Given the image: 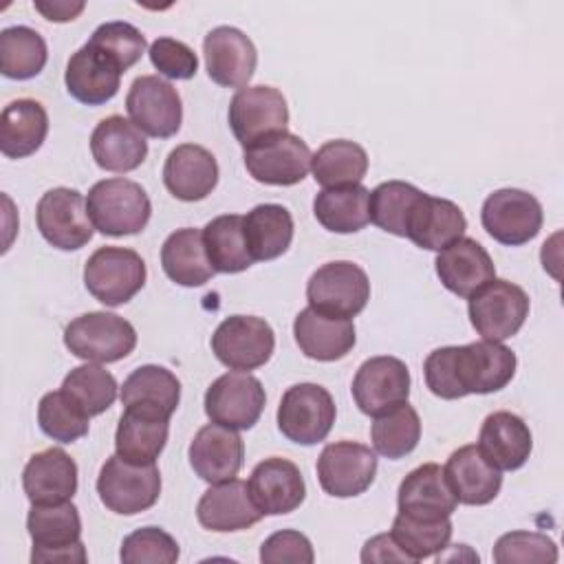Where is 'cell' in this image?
<instances>
[{
    "label": "cell",
    "instance_id": "cell-19",
    "mask_svg": "<svg viewBox=\"0 0 564 564\" xmlns=\"http://www.w3.org/2000/svg\"><path fill=\"white\" fill-rule=\"evenodd\" d=\"M205 66L212 82L225 88H247L256 73L258 51L236 26H216L203 40Z\"/></svg>",
    "mask_w": 564,
    "mask_h": 564
},
{
    "label": "cell",
    "instance_id": "cell-18",
    "mask_svg": "<svg viewBox=\"0 0 564 564\" xmlns=\"http://www.w3.org/2000/svg\"><path fill=\"white\" fill-rule=\"evenodd\" d=\"M352 399L368 416H379L410 397V370L390 355L366 359L352 379Z\"/></svg>",
    "mask_w": 564,
    "mask_h": 564
},
{
    "label": "cell",
    "instance_id": "cell-7",
    "mask_svg": "<svg viewBox=\"0 0 564 564\" xmlns=\"http://www.w3.org/2000/svg\"><path fill=\"white\" fill-rule=\"evenodd\" d=\"M306 300L311 308L324 315L350 319L366 308L370 280L366 271L350 260L326 262L308 278Z\"/></svg>",
    "mask_w": 564,
    "mask_h": 564
},
{
    "label": "cell",
    "instance_id": "cell-28",
    "mask_svg": "<svg viewBox=\"0 0 564 564\" xmlns=\"http://www.w3.org/2000/svg\"><path fill=\"white\" fill-rule=\"evenodd\" d=\"M90 152L95 163L108 172H132L148 156L143 132L126 117L110 115L101 119L90 134Z\"/></svg>",
    "mask_w": 564,
    "mask_h": 564
},
{
    "label": "cell",
    "instance_id": "cell-4",
    "mask_svg": "<svg viewBox=\"0 0 564 564\" xmlns=\"http://www.w3.org/2000/svg\"><path fill=\"white\" fill-rule=\"evenodd\" d=\"M97 494L112 513H141L154 507L161 496L159 467L154 463H130L115 454L99 469Z\"/></svg>",
    "mask_w": 564,
    "mask_h": 564
},
{
    "label": "cell",
    "instance_id": "cell-43",
    "mask_svg": "<svg viewBox=\"0 0 564 564\" xmlns=\"http://www.w3.org/2000/svg\"><path fill=\"white\" fill-rule=\"evenodd\" d=\"M59 390L90 419L106 412L115 403L119 386L106 368L88 361L73 368L64 377Z\"/></svg>",
    "mask_w": 564,
    "mask_h": 564
},
{
    "label": "cell",
    "instance_id": "cell-2",
    "mask_svg": "<svg viewBox=\"0 0 564 564\" xmlns=\"http://www.w3.org/2000/svg\"><path fill=\"white\" fill-rule=\"evenodd\" d=\"M93 227L104 236H132L145 229L152 203L145 189L130 178L97 181L86 196Z\"/></svg>",
    "mask_w": 564,
    "mask_h": 564
},
{
    "label": "cell",
    "instance_id": "cell-6",
    "mask_svg": "<svg viewBox=\"0 0 564 564\" xmlns=\"http://www.w3.org/2000/svg\"><path fill=\"white\" fill-rule=\"evenodd\" d=\"M145 275L143 258L128 247H99L84 267L88 293L106 306L130 302L143 289Z\"/></svg>",
    "mask_w": 564,
    "mask_h": 564
},
{
    "label": "cell",
    "instance_id": "cell-36",
    "mask_svg": "<svg viewBox=\"0 0 564 564\" xmlns=\"http://www.w3.org/2000/svg\"><path fill=\"white\" fill-rule=\"evenodd\" d=\"M242 231L253 262L280 258L293 240V216L284 205L262 203L242 216Z\"/></svg>",
    "mask_w": 564,
    "mask_h": 564
},
{
    "label": "cell",
    "instance_id": "cell-5",
    "mask_svg": "<svg viewBox=\"0 0 564 564\" xmlns=\"http://www.w3.org/2000/svg\"><path fill=\"white\" fill-rule=\"evenodd\" d=\"M64 344L84 361L112 364L134 350L137 330L128 319L115 313L93 311L75 317L64 328Z\"/></svg>",
    "mask_w": 564,
    "mask_h": 564
},
{
    "label": "cell",
    "instance_id": "cell-33",
    "mask_svg": "<svg viewBox=\"0 0 564 564\" xmlns=\"http://www.w3.org/2000/svg\"><path fill=\"white\" fill-rule=\"evenodd\" d=\"M167 432L170 416L145 408H126L115 432V449L130 463H154L167 443Z\"/></svg>",
    "mask_w": 564,
    "mask_h": 564
},
{
    "label": "cell",
    "instance_id": "cell-23",
    "mask_svg": "<svg viewBox=\"0 0 564 564\" xmlns=\"http://www.w3.org/2000/svg\"><path fill=\"white\" fill-rule=\"evenodd\" d=\"M434 267L443 286L465 300L496 278V264L487 249L465 236L441 249Z\"/></svg>",
    "mask_w": 564,
    "mask_h": 564
},
{
    "label": "cell",
    "instance_id": "cell-8",
    "mask_svg": "<svg viewBox=\"0 0 564 564\" xmlns=\"http://www.w3.org/2000/svg\"><path fill=\"white\" fill-rule=\"evenodd\" d=\"M469 300V319L476 333L489 341L513 337L529 317V295L522 286L494 278Z\"/></svg>",
    "mask_w": 564,
    "mask_h": 564
},
{
    "label": "cell",
    "instance_id": "cell-49",
    "mask_svg": "<svg viewBox=\"0 0 564 564\" xmlns=\"http://www.w3.org/2000/svg\"><path fill=\"white\" fill-rule=\"evenodd\" d=\"M181 555L178 542L161 527H143L123 538L119 557L126 564H174Z\"/></svg>",
    "mask_w": 564,
    "mask_h": 564
},
{
    "label": "cell",
    "instance_id": "cell-12",
    "mask_svg": "<svg viewBox=\"0 0 564 564\" xmlns=\"http://www.w3.org/2000/svg\"><path fill=\"white\" fill-rule=\"evenodd\" d=\"M273 348V328L256 315H231L212 335V352L229 370H256L271 359Z\"/></svg>",
    "mask_w": 564,
    "mask_h": 564
},
{
    "label": "cell",
    "instance_id": "cell-27",
    "mask_svg": "<svg viewBox=\"0 0 564 564\" xmlns=\"http://www.w3.org/2000/svg\"><path fill=\"white\" fill-rule=\"evenodd\" d=\"M22 487L31 505L66 502L77 491V465L62 447H48L29 458Z\"/></svg>",
    "mask_w": 564,
    "mask_h": 564
},
{
    "label": "cell",
    "instance_id": "cell-21",
    "mask_svg": "<svg viewBox=\"0 0 564 564\" xmlns=\"http://www.w3.org/2000/svg\"><path fill=\"white\" fill-rule=\"evenodd\" d=\"M262 511L256 507L249 487L240 478L214 482L196 505V518L200 527L216 533L245 531L262 520Z\"/></svg>",
    "mask_w": 564,
    "mask_h": 564
},
{
    "label": "cell",
    "instance_id": "cell-13",
    "mask_svg": "<svg viewBox=\"0 0 564 564\" xmlns=\"http://www.w3.org/2000/svg\"><path fill=\"white\" fill-rule=\"evenodd\" d=\"M35 223L42 238L62 251H75L90 242L93 220L86 198L70 187H53L37 200Z\"/></svg>",
    "mask_w": 564,
    "mask_h": 564
},
{
    "label": "cell",
    "instance_id": "cell-32",
    "mask_svg": "<svg viewBox=\"0 0 564 564\" xmlns=\"http://www.w3.org/2000/svg\"><path fill=\"white\" fill-rule=\"evenodd\" d=\"M66 90L73 99L86 106H101L110 101L121 84V70L88 42L77 48L64 73Z\"/></svg>",
    "mask_w": 564,
    "mask_h": 564
},
{
    "label": "cell",
    "instance_id": "cell-44",
    "mask_svg": "<svg viewBox=\"0 0 564 564\" xmlns=\"http://www.w3.org/2000/svg\"><path fill=\"white\" fill-rule=\"evenodd\" d=\"M423 192L405 181H386L370 192L368 214L379 229L405 238L408 216Z\"/></svg>",
    "mask_w": 564,
    "mask_h": 564
},
{
    "label": "cell",
    "instance_id": "cell-1",
    "mask_svg": "<svg viewBox=\"0 0 564 564\" xmlns=\"http://www.w3.org/2000/svg\"><path fill=\"white\" fill-rule=\"evenodd\" d=\"M516 366L518 359L511 348L502 341L480 339L432 350L423 364V375L434 397L454 401L502 390L513 379Z\"/></svg>",
    "mask_w": 564,
    "mask_h": 564
},
{
    "label": "cell",
    "instance_id": "cell-46",
    "mask_svg": "<svg viewBox=\"0 0 564 564\" xmlns=\"http://www.w3.org/2000/svg\"><path fill=\"white\" fill-rule=\"evenodd\" d=\"M37 423L53 441L73 443L88 434L90 419L62 390H55L40 399Z\"/></svg>",
    "mask_w": 564,
    "mask_h": 564
},
{
    "label": "cell",
    "instance_id": "cell-41",
    "mask_svg": "<svg viewBox=\"0 0 564 564\" xmlns=\"http://www.w3.org/2000/svg\"><path fill=\"white\" fill-rule=\"evenodd\" d=\"M44 37L31 26H7L0 33V70L9 79H31L46 66Z\"/></svg>",
    "mask_w": 564,
    "mask_h": 564
},
{
    "label": "cell",
    "instance_id": "cell-29",
    "mask_svg": "<svg viewBox=\"0 0 564 564\" xmlns=\"http://www.w3.org/2000/svg\"><path fill=\"white\" fill-rule=\"evenodd\" d=\"M467 220L456 203L423 192L408 216L405 238L421 249L441 251L454 240L463 238Z\"/></svg>",
    "mask_w": 564,
    "mask_h": 564
},
{
    "label": "cell",
    "instance_id": "cell-24",
    "mask_svg": "<svg viewBox=\"0 0 564 564\" xmlns=\"http://www.w3.org/2000/svg\"><path fill=\"white\" fill-rule=\"evenodd\" d=\"M397 505L399 513L419 520H441L456 511L458 500L445 478L443 467L436 463H425L401 480Z\"/></svg>",
    "mask_w": 564,
    "mask_h": 564
},
{
    "label": "cell",
    "instance_id": "cell-45",
    "mask_svg": "<svg viewBox=\"0 0 564 564\" xmlns=\"http://www.w3.org/2000/svg\"><path fill=\"white\" fill-rule=\"evenodd\" d=\"M390 535L399 549L412 557V562H421L423 557H432L447 549L452 538V522L449 518L419 520L405 513H397Z\"/></svg>",
    "mask_w": 564,
    "mask_h": 564
},
{
    "label": "cell",
    "instance_id": "cell-9",
    "mask_svg": "<svg viewBox=\"0 0 564 564\" xmlns=\"http://www.w3.org/2000/svg\"><path fill=\"white\" fill-rule=\"evenodd\" d=\"M229 128L242 148L286 132L289 106L273 86L240 88L229 101Z\"/></svg>",
    "mask_w": 564,
    "mask_h": 564
},
{
    "label": "cell",
    "instance_id": "cell-42",
    "mask_svg": "<svg viewBox=\"0 0 564 564\" xmlns=\"http://www.w3.org/2000/svg\"><path fill=\"white\" fill-rule=\"evenodd\" d=\"M370 438L377 454L399 460L408 456L421 441L419 412L405 401L392 410L375 416L370 425Z\"/></svg>",
    "mask_w": 564,
    "mask_h": 564
},
{
    "label": "cell",
    "instance_id": "cell-53",
    "mask_svg": "<svg viewBox=\"0 0 564 564\" xmlns=\"http://www.w3.org/2000/svg\"><path fill=\"white\" fill-rule=\"evenodd\" d=\"M33 7H35V11H40L51 22H68V20H75L84 11L86 2H42V0H35Z\"/></svg>",
    "mask_w": 564,
    "mask_h": 564
},
{
    "label": "cell",
    "instance_id": "cell-39",
    "mask_svg": "<svg viewBox=\"0 0 564 564\" xmlns=\"http://www.w3.org/2000/svg\"><path fill=\"white\" fill-rule=\"evenodd\" d=\"M311 172L324 189L359 185L368 172V154L355 141L333 139L311 156Z\"/></svg>",
    "mask_w": 564,
    "mask_h": 564
},
{
    "label": "cell",
    "instance_id": "cell-25",
    "mask_svg": "<svg viewBox=\"0 0 564 564\" xmlns=\"http://www.w3.org/2000/svg\"><path fill=\"white\" fill-rule=\"evenodd\" d=\"M163 183L178 200H203L218 183L216 156L196 143L176 145L165 159Z\"/></svg>",
    "mask_w": 564,
    "mask_h": 564
},
{
    "label": "cell",
    "instance_id": "cell-48",
    "mask_svg": "<svg viewBox=\"0 0 564 564\" xmlns=\"http://www.w3.org/2000/svg\"><path fill=\"white\" fill-rule=\"evenodd\" d=\"M494 562L498 564H553L557 546L538 531H509L494 544Z\"/></svg>",
    "mask_w": 564,
    "mask_h": 564
},
{
    "label": "cell",
    "instance_id": "cell-15",
    "mask_svg": "<svg viewBox=\"0 0 564 564\" xmlns=\"http://www.w3.org/2000/svg\"><path fill=\"white\" fill-rule=\"evenodd\" d=\"M126 110L130 121L148 137L167 139L181 130L183 104L176 88L159 75H141L132 82Z\"/></svg>",
    "mask_w": 564,
    "mask_h": 564
},
{
    "label": "cell",
    "instance_id": "cell-3",
    "mask_svg": "<svg viewBox=\"0 0 564 564\" xmlns=\"http://www.w3.org/2000/svg\"><path fill=\"white\" fill-rule=\"evenodd\" d=\"M26 531L33 540L31 562H86L79 540L82 518L77 507L66 500L57 505H31Z\"/></svg>",
    "mask_w": 564,
    "mask_h": 564
},
{
    "label": "cell",
    "instance_id": "cell-14",
    "mask_svg": "<svg viewBox=\"0 0 564 564\" xmlns=\"http://www.w3.org/2000/svg\"><path fill=\"white\" fill-rule=\"evenodd\" d=\"M264 388L258 377L231 370L220 375L205 392V414L212 423L231 427V430H249L258 423L264 410Z\"/></svg>",
    "mask_w": 564,
    "mask_h": 564
},
{
    "label": "cell",
    "instance_id": "cell-34",
    "mask_svg": "<svg viewBox=\"0 0 564 564\" xmlns=\"http://www.w3.org/2000/svg\"><path fill=\"white\" fill-rule=\"evenodd\" d=\"M48 134V115L35 99L22 97L4 106L0 115V152L7 159H24L37 152Z\"/></svg>",
    "mask_w": 564,
    "mask_h": 564
},
{
    "label": "cell",
    "instance_id": "cell-30",
    "mask_svg": "<svg viewBox=\"0 0 564 564\" xmlns=\"http://www.w3.org/2000/svg\"><path fill=\"white\" fill-rule=\"evenodd\" d=\"M293 335L300 350L315 361L344 359L357 341L355 324L350 319L330 317L311 306L295 315Z\"/></svg>",
    "mask_w": 564,
    "mask_h": 564
},
{
    "label": "cell",
    "instance_id": "cell-20",
    "mask_svg": "<svg viewBox=\"0 0 564 564\" xmlns=\"http://www.w3.org/2000/svg\"><path fill=\"white\" fill-rule=\"evenodd\" d=\"M249 494L264 516H284L295 511L306 498V485L300 467L280 456L264 458L249 476Z\"/></svg>",
    "mask_w": 564,
    "mask_h": 564
},
{
    "label": "cell",
    "instance_id": "cell-16",
    "mask_svg": "<svg viewBox=\"0 0 564 564\" xmlns=\"http://www.w3.org/2000/svg\"><path fill=\"white\" fill-rule=\"evenodd\" d=\"M377 476V454L355 441L328 443L317 458V480L333 498L364 494Z\"/></svg>",
    "mask_w": 564,
    "mask_h": 564
},
{
    "label": "cell",
    "instance_id": "cell-52",
    "mask_svg": "<svg viewBox=\"0 0 564 564\" xmlns=\"http://www.w3.org/2000/svg\"><path fill=\"white\" fill-rule=\"evenodd\" d=\"M361 562H412V557L399 549L390 533H379L364 544Z\"/></svg>",
    "mask_w": 564,
    "mask_h": 564
},
{
    "label": "cell",
    "instance_id": "cell-50",
    "mask_svg": "<svg viewBox=\"0 0 564 564\" xmlns=\"http://www.w3.org/2000/svg\"><path fill=\"white\" fill-rule=\"evenodd\" d=\"M152 66L170 79H192L198 70L196 53L181 40L156 37L148 48Z\"/></svg>",
    "mask_w": 564,
    "mask_h": 564
},
{
    "label": "cell",
    "instance_id": "cell-51",
    "mask_svg": "<svg viewBox=\"0 0 564 564\" xmlns=\"http://www.w3.org/2000/svg\"><path fill=\"white\" fill-rule=\"evenodd\" d=\"M315 560L311 540L293 529L275 531L269 535L260 546V562L264 564H280V562H293V564H311Z\"/></svg>",
    "mask_w": 564,
    "mask_h": 564
},
{
    "label": "cell",
    "instance_id": "cell-22",
    "mask_svg": "<svg viewBox=\"0 0 564 564\" xmlns=\"http://www.w3.org/2000/svg\"><path fill=\"white\" fill-rule=\"evenodd\" d=\"M187 456L194 474L205 482L214 485L236 478L242 467L245 445L238 430L209 423L196 432L189 443Z\"/></svg>",
    "mask_w": 564,
    "mask_h": 564
},
{
    "label": "cell",
    "instance_id": "cell-35",
    "mask_svg": "<svg viewBox=\"0 0 564 564\" xmlns=\"http://www.w3.org/2000/svg\"><path fill=\"white\" fill-rule=\"evenodd\" d=\"M161 267L165 275L181 286H203L216 273L212 267L203 231L194 227H183L170 234L161 247Z\"/></svg>",
    "mask_w": 564,
    "mask_h": 564
},
{
    "label": "cell",
    "instance_id": "cell-10",
    "mask_svg": "<svg viewBox=\"0 0 564 564\" xmlns=\"http://www.w3.org/2000/svg\"><path fill=\"white\" fill-rule=\"evenodd\" d=\"M335 414V401L326 388L295 383L280 399L278 427L291 443L315 445L328 436Z\"/></svg>",
    "mask_w": 564,
    "mask_h": 564
},
{
    "label": "cell",
    "instance_id": "cell-37",
    "mask_svg": "<svg viewBox=\"0 0 564 564\" xmlns=\"http://www.w3.org/2000/svg\"><path fill=\"white\" fill-rule=\"evenodd\" d=\"M181 401V381L163 366H139L121 386L126 408H145L172 416Z\"/></svg>",
    "mask_w": 564,
    "mask_h": 564
},
{
    "label": "cell",
    "instance_id": "cell-47",
    "mask_svg": "<svg viewBox=\"0 0 564 564\" xmlns=\"http://www.w3.org/2000/svg\"><path fill=\"white\" fill-rule=\"evenodd\" d=\"M88 44L97 48L101 55H106L121 73L134 66L148 46L145 35L130 22L99 24L93 31Z\"/></svg>",
    "mask_w": 564,
    "mask_h": 564
},
{
    "label": "cell",
    "instance_id": "cell-26",
    "mask_svg": "<svg viewBox=\"0 0 564 564\" xmlns=\"http://www.w3.org/2000/svg\"><path fill=\"white\" fill-rule=\"evenodd\" d=\"M476 445L496 469L513 471L529 460L533 436L518 414L498 410L485 416Z\"/></svg>",
    "mask_w": 564,
    "mask_h": 564
},
{
    "label": "cell",
    "instance_id": "cell-31",
    "mask_svg": "<svg viewBox=\"0 0 564 564\" xmlns=\"http://www.w3.org/2000/svg\"><path fill=\"white\" fill-rule=\"evenodd\" d=\"M443 471L460 505H489L502 487L500 469L480 454L478 445H463L452 452Z\"/></svg>",
    "mask_w": 564,
    "mask_h": 564
},
{
    "label": "cell",
    "instance_id": "cell-11",
    "mask_svg": "<svg viewBox=\"0 0 564 564\" xmlns=\"http://www.w3.org/2000/svg\"><path fill=\"white\" fill-rule=\"evenodd\" d=\"M480 220L496 242L520 247L540 234L544 214L533 194L516 187H502L485 198Z\"/></svg>",
    "mask_w": 564,
    "mask_h": 564
},
{
    "label": "cell",
    "instance_id": "cell-40",
    "mask_svg": "<svg viewBox=\"0 0 564 564\" xmlns=\"http://www.w3.org/2000/svg\"><path fill=\"white\" fill-rule=\"evenodd\" d=\"M203 242L216 273H240L253 264L238 214L212 218L203 229Z\"/></svg>",
    "mask_w": 564,
    "mask_h": 564
},
{
    "label": "cell",
    "instance_id": "cell-38",
    "mask_svg": "<svg viewBox=\"0 0 564 564\" xmlns=\"http://www.w3.org/2000/svg\"><path fill=\"white\" fill-rule=\"evenodd\" d=\"M370 189L359 185L322 189L313 200L317 223L333 234H355L370 223L368 214Z\"/></svg>",
    "mask_w": 564,
    "mask_h": 564
},
{
    "label": "cell",
    "instance_id": "cell-17",
    "mask_svg": "<svg viewBox=\"0 0 564 564\" xmlns=\"http://www.w3.org/2000/svg\"><path fill=\"white\" fill-rule=\"evenodd\" d=\"M311 150L297 134L282 132L245 148L247 172L264 185H295L311 172Z\"/></svg>",
    "mask_w": 564,
    "mask_h": 564
}]
</instances>
